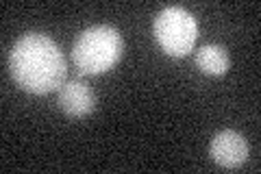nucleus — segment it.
<instances>
[{"label": "nucleus", "mask_w": 261, "mask_h": 174, "mask_svg": "<svg viewBox=\"0 0 261 174\" xmlns=\"http://www.w3.org/2000/svg\"><path fill=\"white\" fill-rule=\"evenodd\" d=\"M196 35H198V24L183 7H166L154 18V37L161 51L170 57H185L192 53Z\"/></svg>", "instance_id": "7ed1b4c3"}, {"label": "nucleus", "mask_w": 261, "mask_h": 174, "mask_svg": "<svg viewBox=\"0 0 261 174\" xmlns=\"http://www.w3.org/2000/svg\"><path fill=\"white\" fill-rule=\"evenodd\" d=\"M211 159L220 168L235 170L248 159V144L238 131H222L211 142Z\"/></svg>", "instance_id": "20e7f679"}, {"label": "nucleus", "mask_w": 261, "mask_h": 174, "mask_svg": "<svg viewBox=\"0 0 261 174\" xmlns=\"http://www.w3.org/2000/svg\"><path fill=\"white\" fill-rule=\"evenodd\" d=\"M59 107L70 118H87L96 109V94L83 81H65L59 89Z\"/></svg>", "instance_id": "39448f33"}, {"label": "nucleus", "mask_w": 261, "mask_h": 174, "mask_svg": "<svg viewBox=\"0 0 261 174\" xmlns=\"http://www.w3.org/2000/svg\"><path fill=\"white\" fill-rule=\"evenodd\" d=\"M122 53V35L109 24L89 27L72 44V61L83 74H102L111 70L120 61Z\"/></svg>", "instance_id": "f03ea898"}, {"label": "nucleus", "mask_w": 261, "mask_h": 174, "mask_svg": "<svg viewBox=\"0 0 261 174\" xmlns=\"http://www.w3.org/2000/svg\"><path fill=\"white\" fill-rule=\"evenodd\" d=\"M13 81L29 94H50L65 81V59L61 48L42 33H27L15 41L9 55Z\"/></svg>", "instance_id": "f257e3e1"}, {"label": "nucleus", "mask_w": 261, "mask_h": 174, "mask_svg": "<svg viewBox=\"0 0 261 174\" xmlns=\"http://www.w3.org/2000/svg\"><path fill=\"white\" fill-rule=\"evenodd\" d=\"M196 65L205 74H209V77H224L228 65H231V59H228V53L222 46L207 44L196 55Z\"/></svg>", "instance_id": "423d86ee"}]
</instances>
